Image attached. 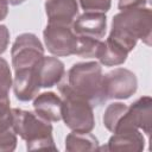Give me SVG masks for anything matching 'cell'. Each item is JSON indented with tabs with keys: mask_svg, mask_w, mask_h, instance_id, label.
<instances>
[{
	"mask_svg": "<svg viewBox=\"0 0 152 152\" xmlns=\"http://www.w3.org/2000/svg\"><path fill=\"white\" fill-rule=\"evenodd\" d=\"M152 36V13L147 7L128 8L120 11L113 17L112 30L108 36L110 40L131 52L138 39L146 45L151 44Z\"/></svg>",
	"mask_w": 152,
	"mask_h": 152,
	"instance_id": "1",
	"label": "cell"
},
{
	"mask_svg": "<svg viewBox=\"0 0 152 152\" xmlns=\"http://www.w3.org/2000/svg\"><path fill=\"white\" fill-rule=\"evenodd\" d=\"M11 127L15 134L26 141V148L28 151L57 150L53 142L50 121L44 120L36 113L13 108Z\"/></svg>",
	"mask_w": 152,
	"mask_h": 152,
	"instance_id": "2",
	"label": "cell"
},
{
	"mask_svg": "<svg viewBox=\"0 0 152 152\" xmlns=\"http://www.w3.org/2000/svg\"><path fill=\"white\" fill-rule=\"evenodd\" d=\"M68 86L80 96L86 99L93 107L106 102L103 91L102 69L97 62H81L74 64L68 74Z\"/></svg>",
	"mask_w": 152,
	"mask_h": 152,
	"instance_id": "3",
	"label": "cell"
},
{
	"mask_svg": "<svg viewBox=\"0 0 152 152\" xmlns=\"http://www.w3.org/2000/svg\"><path fill=\"white\" fill-rule=\"evenodd\" d=\"M62 97V119L66 127L74 132H91L95 126L93 106L77 95L66 82L58 86Z\"/></svg>",
	"mask_w": 152,
	"mask_h": 152,
	"instance_id": "4",
	"label": "cell"
},
{
	"mask_svg": "<svg viewBox=\"0 0 152 152\" xmlns=\"http://www.w3.org/2000/svg\"><path fill=\"white\" fill-rule=\"evenodd\" d=\"M11 56L14 71L33 68L44 57V48L36 34L21 33L15 38L12 45Z\"/></svg>",
	"mask_w": 152,
	"mask_h": 152,
	"instance_id": "5",
	"label": "cell"
},
{
	"mask_svg": "<svg viewBox=\"0 0 152 152\" xmlns=\"http://www.w3.org/2000/svg\"><path fill=\"white\" fill-rule=\"evenodd\" d=\"M43 38L48 51L53 56L65 57L76 53L77 36L69 25L48 24Z\"/></svg>",
	"mask_w": 152,
	"mask_h": 152,
	"instance_id": "6",
	"label": "cell"
},
{
	"mask_svg": "<svg viewBox=\"0 0 152 152\" xmlns=\"http://www.w3.org/2000/svg\"><path fill=\"white\" fill-rule=\"evenodd\" d=\"M137 76L128 69L116 68L103 75V91L107 100L128 99L137 91Z\"/></svg>",
	"mask_w": 152,
	"mask_h": 152,
	"instance_id": "7",
	"label": "cell"
},
{
	"mask_svg": "<svg viewBox=\"0 0 152 152\" xmlns=\"http://www.w3.org/2000/svg\"><path fill=\"white\" fill-rule=\"evenodd\" d=\"M71 28L76 36L102 39L106 34L107 17L102 12H84L76 17L71 24Z\"/></svg>",
	"mask_w": 152,
	"mask_h": 152,
	"instance_id": "8",
	"label": "cell"
},
{
	"mask_svg": "<svg viewBox=\"0 0 152 152\" xmlns=\"http://www.w3.org/2000/svg\"><path fill=\"white\" fill-rule=\"evenodd\" d=\"M12 86L14 95L19 101L26 102L33 100L38 95V91L40 89L36 72V66L15 70Z\"/></svg>",
	"mask_w": 152,
	"mask_h": 152,
	"instance_id": "9",
	"label": "cell"
},
{
	"mask_svg": "<svg viewBox=\"0 0 152 152\" xmlns=\"http://www.w3.org/2000/svg\"><path fill=\"white\" fill-rule=\"evenodd\" d=\"M45 13L49 24L71 26L78 14L77 0H45Z\"/></svg>",
	"mask_w": 152,
	"mask_h": 152,
	"instance_id": "10",
	"label": "cell"
},
{
	"mask_svg": "<svg viewBox=\"0 0 152 152\" xmlns=\"http://www.w3.org/2000/svg\"><path fill=\"white\" fill-rule=\"evenodd\" d=\"M36 72L40 88H51L62 81L65 68L58 58L44 56L36 65Z\"/></svg>",
	"mask_w": 152,
	"mask_h": 152,
	"instance_id": "11",
	"label": "cell"
},
{
	"mask_svg": "<svg viewBox=\"0 0 152 152\" xmlns=\"http://www.w3.org/2000/svg\"><path fill=\"white\" fill-rule=\"evenodd\" d=\"M34 113L50 122L62 119V97L52 91L42 93L33 99Z\"/></svg>",
	"mask_w": 152,
	"mask_h": 152,
	"instance_id": "12",
	"label": "cell"
},
{
	"mask_svg": "<svg viewBox=\"0 0 152 152\" xmlns=\"http://www.w3.org/2000/svg\"><path fill=\"white\" fill-rule=\"evenodd\" d=\"M145 147V140L142 134L138 128L125 131L121 133L113 134L107 146L99 147L97 150H106V151H142Z\"/></svg>",
	"mask_w": 152,
	"mask_h": 152,
	"instance_id": "13",
	"label": "cell"
},
{
	"mask_svg": "<svg viewBox=\"0 0 152 152\" xmlns=\"http://www.w3.org/2000/svg\"><path fill=\"white\" fill-rule=\"evenodd\" d=\"M128 114L132 124L150 135L152 125V99L150 96L139 97L128 107Z\"/></svg>",
	"mask_w": 152,
	"mask_h": 152,
	"instance_id": "14",
	"label": "cell"
},
{
	"mask_svg": "<svg viewBox=\"0 0 152 152\" xmlns=\"http://www.w3.org/2000/svg\"><path fill=\"white\" fill-rule=\"evenodd\" d=\"M127 55L128 52L124 48L107 38L104 42L101 40L96 58L100 61L101 64L106 66H114L125 63L127 59Z\"/></svg>",
	"mask_w": 152,
	"mask_h": 152,
	"instance_id": "15",
	"label": "cell"
},
{
	"mask_svg": "<svg viewBox=\"0 0 152 152\" xmlns=\"http://www.w3.org/2000/svg\"><path fill=\"white\" fill-rule=\"evenodd\" d=\"M99 148V141L90 132H71L65 138V150L69 152L95 151Z\"/></svg>",
	"mask_w": 152,
	"mask_h": 152,
	"instance_id": "16",
	"label": "cell"
},
{
	"mask_svg": "<svg viewBox=\"0 0 152 152\" xmlns=\"http://www.w3.org/2000/svg\"><path fill=\"white\" fill-rule=\"evenodd\" d=\"M128 106L121 102H114L110 103L103 114V125L104 127L110 131L112 133H115L116 129L121 126V124L125 120V116L127 114Z\"/></svg>",
	"mask_w": 152,
	"mask_h": 152,
	"instance_id": "17",
	"label": "cell"
},
{
	"mask_svg": "<svg viewBox=\"0 0 152 152\" xmlns=\"http://www.w3.org/2000/svg\"><path fill=\"white\" fill-rule=\"evenodd\" d=\"M100 43H101L100 39L77 36V48H76L75 55L81 56V57H86V58L96 57Z\"/></svg>",
	"mask_w": 152,
	"mask_h": 152,
	"instance_id": "18",
	"label": "cell"
},
{
	"mask_svg": "<svg viewBox=\"0 0 152 152\" xmlns=\"http://www.w3.org/2000/svg\"><path fill=\"white\" fill-rule=\"evenodd\" d=\"M12 126V108L10 106L8 94L0 93V131L11 128Z\"/></svg>",
	"mask_w": 152,
	"mask_h": 152,
	"instance_id": "19",
	"label": "cell"
},
{
	"mask_svg": "<svg viewBox=\"0 0 152 152\" xmlns=\"http://www.w3.org/2000/svg\"><path fill=\"white\" fill-rule=\"evenodd\" d=\"M12 84H13V78L10 65L6 59L0 57V93L8 94Z\"/></svg>",
	"mask_w": 152,
	"mask_h": 152,
	"instance_id": "20",
	"label": "cell"
},
{
	"mask_svg": "<svg viewBox=\"0 0 152 152\" xmlns=\"http://www.w3.org/2000/svg\"><path fill=\"white\" fill-rule=\"evenodd\" d=\"M84 12H102L109 11L112 0H78Z\"/></svg>",
	"mask_w": 152,
	"mask_h": 152,
	"instance_id": "21",
	"label": "cell"
},
{
	"mask_svg": "<svg viewBox=\"0 0 152 152\" xmlns=\"http://www.w3.org/2000/svg\"><path fill=\"white\" fill-rule=\"evenodd\" d=\"M17 147V135L13 129L0 131V151H13Z\"/></svg>",
	"mask_w": 152,
	"mask_h": 152,
	"instance_id": "22",
	"label": "cell"
},
{
	"mask_svg": "<svg viewBox=\"0 0 152 152\" xmlns=\"http://www.w3.org/2000/svg\"><path fill=\"white\" fill-rule=\"evenodd\" d=\"M147 4V0H119L118 7L120 11L128 10V8H138V7H145Z\"/></svg>",
	"mask_w": 152,
	"mask_h": 152,
	"instance_id": "23",
	"label": "cell"
},
{
	"mask_svg": "<svg viewBox=\"0 0 152 152\" xmlns=\"http://www.w3.org/2000/svg\"><path fill=\"white\" fill-rule=\"evenodd\" d=\"M10 43V31L5 25H0V55L7 50Z\"/></svg>",
	"mask_w": 152,
	"mask_h": 152,
	"instance_id": "24",
	"label": "cell"
},
{
	"mask_svg": "<svg viewBox=\"0 0 152 152\" xmlns=\"http://www.w3.org/2000/svg\"><path fill=\"white\" fill-rule=\"evenodd\" d=\"M7 13H8V4L6 2V0H0V21L6 18Z\"/></svg>",
	"mask_w": 152,
	"mask_h": 152,
	"instance_id": "25",
	"label": "cell"
},
{
	"mask_svg": "<svg viewBox=\"0 0 152 152\" xmlns=\"http://www.w3.org/2000/svg\"><path fill=\"white\" fill-rule=\"evenodd\" d=\"M25 0H6V2L8 4V5H13V6H17V5H20V4H23Z\"/></svg>",
	"mask_w": 152,
	"mask_h": 152,
	"instance_id": "26",
	"label": "cell"
}]
</instances>
